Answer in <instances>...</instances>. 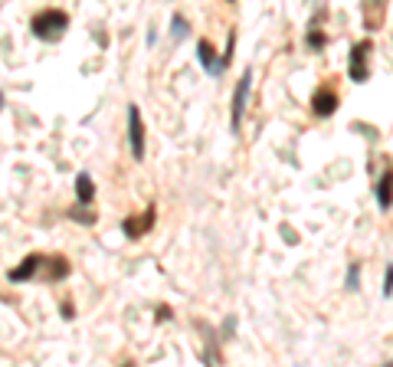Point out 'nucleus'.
I'll list each match as a JSON object with an SVG mask.
<instances>
[{
	"mask_svg": "<svg viewBox=\"0 0 393 367\" xmlns=\"http://www.w3.org/2000/svg\"><path fill=\"white\" fill-rule=\"evenodd\" d=\"M66 30H69V13L60 7H46V10L33 13V20H30V33L43 43H60Z\"/></svg>",
	"mask_w": 393,
	"mask_h": 367,
	"instance_id": "f257e3e1",
	"label": "nucleus"
},
{
	"mask_svg": "<svg viewBox=\"0 0 393 367\" xmlns=\"http://www.w3.org/2000/svg\"><path fill=\"white\" fill-rule=\"evenodd\" d=\"M73 272V263L66 259V256H46V263H43V272H39V279L43 282H62V279Z\"/></svg>",
	"mask_w": 393,
	"mask_h": 367,
	"instance_id": "1a4fd4ad",
	"label": "nucleus"
},
{
	"mask_svg": "<svg viewBox=\"0 0 393 367\" xmlns=\"http://www.w3.org/2000/svg\"><path fill=\"white\" fill-rule=\"evenodd\" d=\"M374 197H377V207H381V210H390V203H393V171H383L381 174L377 187H374Z\"/></svg>",
	"mask_w": 393,
	"mask_h": 367,
	"instance_id": "9b49d317",
	"label": "nucleus"
},
{
	"mask_svg": "<svg viewBox=\"0 0 393 367\" xmlns=\"http://www.w3.org/2000/svg\"><path fill=\"white\" fill-rule=\"evenodd\" d=\"M60 315H62V318H66V321H73V318H75V312H73V305H69V302H62V305H60Z\"/></svg>",
	"mask_w": 393,
	"mask_h": 367,
	"instance_id": "6ab92c4d",
	"label": "nucleus"
},
{
	"mask_svg": "<svg viewBox=\"0 0 393 367\" xmlns=\"http://www.w3.org/2000/svg\"><path fill=\"white\" fill-rule=\"evenodd\" d=\"M360 17H364V30L377 33L387 17V0H360Z\"/></svg>",
	"mask_w": 393,
	"mask_h": 367,
	"instance_id": "6e6552de",
	"label": "nucleus"
},
{
	"mask_svg": "<svg viewBox=\"0 0 393 367\" xmlns=\"http://www.w3.org/2000/svg\"><path fill=\"white\" fill-rule=\"evenodd\" d=\"M66 216H69V220H75V223H82V227H95V220H98V214L89 207V203L69 207V210H66Z\"/></svg>",
	"mask_w": 393,
	"mask_h": 367,
	"instance_id": "ddd939ff",
	"label": "nucleus"
},
{
	"mask_svg": "<svg viewBox=\"0 0 393 367\" xmlns=\"http://www.w3.org/2000/svg\"><path fill=\"white\" fill-rule=\"evenodd\" d=\"M226 3H236V0H226Z\"/></svg>",
	"mask_w": 393,
	"mask_h": 367,
	"instance_id": "412c9836",
	"label": "nucleus"
},
{
	"mask_svg": "<svg viewBox=\"0 0 393 367\" xmlns=\"http://www.w3.org/2000/svg\"><path fill=\"white\" fill-rule=\"evenodd\" d=\"M338 105H341V99H338V89H334V86H328V82L311 92V115H315V118H331V115L338 112Z\"/></svg>",
	"mask_w": 393,
	"mask_h": 367,
	"instance_id": "39448f33",
	"label": "nucleus"
},
{
	"mask_svg": "<svg viewBox=\"0 0 393 367\" xmlns=\"http://www.w3.org/2000/svg\"><path fill=\"white\" fill-rule=\"evenodd\" d=\"M383 295L393 299V266H387V272H383Z\"/></svg>",
	"mask_w": 393,
	"mask_h": 367,
	"instance_id": "a211bd4d",
	"label": "nucleus"
},
{
	"mask_svg": "<svg viewBox=\"0 0 393 367\" xmlns=\"http://www.w3.org/2000/svg\"><path fill=\"white\" fill-rule=\"evenodd\" d=\"M233 50H236V30H230V37H226V50L220 53V63H217V69H213V79H220L226 69H230V63H233Z\"/></svg>",
	"mask_w": 393,
	"mask_h": 367,
	"instance_id": "4468645a",
	"label": "nucleus"
},
{
	"mask_svg": "<svg viewBox=\"0 0 393 367\" xmlns=\"http://www.w3.org/2000/svg\"><path fill=\"white\" fill-rule=\"evenodd\" d=\"M305 46L308 50H325V46H328V33H325V30H321V26H308V33H305Z\"/></svg>",
	"mask_w": 393,
	"mask_h": 367,
	"instance_id": "2eb2a0df",
	"label": "nucleus"
},
{
	"mask_svg": "<svg viewBox=\"0 0 393 367\" xmlns=\"http://www.w3.org/2000/svg\"><path fill=\"white\" fill-rule=\"evenodd\" d=\"M167 318H174V312L167 308V305H161V308H158V321H167Z\"/></svg>",
	"mask_w": 393,
	"mask_h": 367,
	"instance_id": "aec40b11",
	"label": "nucleus"
},
{
	"mask_svg": "<svg viewBox=\"0 0 393 367\" xmlns=\"http://www.w3.org/2000/svg\"><path fill=\"white\" fill-rule=\"evenodd\" d=\"M344 289H347V292H357V289H360V266H357V263H351V266H347V276H344Z\"/></svg>",
	"mask_w": 393,
	"mask_h": 367,
	"instance_id": "f3484780",
	"label": "nucleus"
},
{
	"mask_svg": "<svg viewBox=\"0 0 393 367\" xmlns=\"http://www.w3.org/2000/svg\"><path fill=\"white\" fill-rule=\"evenodd\" d=\"M95 200V180L89 171H79L75 174V203H92Z\"/></svg>",
	"mask_w": 393,
	"mask_h": 367,
	"instance_id": "f8f14e48",
	"label": "nucleus"
},
{
	"mask_svg": "<svg viewBox=\"0 0 393 367\" xmlns=\"http://www.w3.org/2000/svg\"><path fill=\"white\" fill-rule=\"evenodd\" d=\"M370 59H374V39H357L347 53V79L357 86L370 82Z\"/></svg>",
	"mask_w": 393,
	"mask_h": 367,
	"instance_id": "f03ea898",
	"label": "nucleus"
},
{
	"mask_svg": "<svg viewBox=\"0 0 393 367\" xmlns=\"http://www.w3.org/2000/svg\"><path fill=\"white\" fill-rule=\"evenodd\" d=\"M249 89H253V69H246L233 89V105H230V131L233 135H239V128H243V115H246V105H249Z\"/></svg>",
	"mask_w": 393,
	"mask_h": 367,
	"instance_id": "7ed1b4c3",
	"label": "nucleus"
},
{
	"mask_svg": "<svg viewBox=\"0 0 393 367\" xmlns=\"http://www.w3.org/2000/svg\"><path fill=\"white\" fill-rule=\"evenodd\" d=\"M43 263H46V256H43V253H30L24 263H20V266L7 272V282H10V285H20V282L39 279V272H43Z\"/></svg>",
	"mask_w": 393,
	"mask_h": 367,
	"instance_id": "0eeeda50",
	"label": "nucleus"
},
{
	"mask_svg": "<svg viewBox=\"0 0 393 367\" xmlns=\"http://www.w3.org/2000/svg\"><path fill=\"white\" fill-rule=\"evenodd\" d=\"M196 59H200V66L207 69V76H213V69H217V63H220V53L213 50V43H210L207 37L196 39Z\"/></svg>",
	"mask_w": 393,
	"mask_h": 367,
	"instance_id": "9d476101",
	"label": "nucleus"
},
{
	"mask_svg": "<svg viewBox=\"0 0 393 367\" xmlns=\"http://www.w3.org/2000/svg\"><path fill=\"white\" fill-rule=\"evenodd\" d=\"M128 144H131V158H135V161H145V151H147L145 118H141V109H138V105H128Z\"/></svg>",
	"mask_w": 393,
	"mask_h": 367,
	"instance_id": "20e7f679",
	"label": "nucleus"
},
{
	"mask_svg": "<svg viewBox=\"0 0 393 367\" xmlns=\"http://www.w3.org/2000/svg\"><path fill=\"white\" fill-rule=\"evenodd\" d=\"M171 33H174V39H187V37H190V23H187V17L174 13V17H171Z\"/></svg>",
	"mask_w": 393,
	"mask_h": 367,
	"instance_id": "dca6fc26",
	"label": "nucleus"
},
{
	"mask_svg": "<svg viewBox=\"0 0 393 367\" xmlns=\"http://www.w3.org/2000/svg\"><path fill=\"white\" fill-rule=\"evenodd\" d=\"M154 220H158V210H154V207H147L145 214L125 216V220H122V233L128 236V240H141L145 233L154 229Z\"/></svg>",
	"mask_w": 393,
	"mask_h": 367,
	"instance_id": "423d86ee",
	"label": "nucleus"
}]
</instances>
